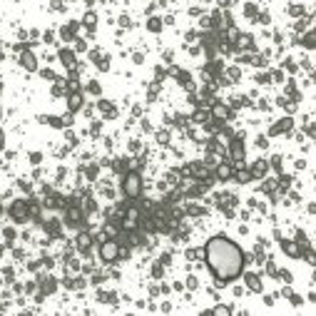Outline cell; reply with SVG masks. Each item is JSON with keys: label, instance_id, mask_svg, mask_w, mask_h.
I'll return each instance as SVG.
<instances>
[{"label": "cell", "instance_id": "cell-1", "mask_svg": "<svg viewBox=\"0 0 316 316\" xmlns=\"http://www.w3.org/2000/svg\"><path fill=\"white\" fill-rule=\"evenodd\" d=\"M207 266L219 281H232L244 272V252L227 237H212L205 246Z\"/></svg>", "mask_w": 316, "mask_h": 316}, {"label": "cell", "instance_id": "cell-2", "mask_svg": "<svg viewBox=\"0 0 316 316\" xmlns=\"http://www.w3.org/2000/svg\"><path fill=\"white\" fill-rule=\"evenodd\" d=\"M122 189H125V194L127 197H140L142 194V177L137 174V172H130L127 177H125V182H122Z\"/></svg>", "mask_w": 316, "mask_h": 316}, {"label": "cell", "instance_id": "cell-3", "mask_svg": "<svg viewBox=\"0 0 316 316\" xmlns=\"http://www.w3.org/2000/svg\"><path fill=\"white\" fill-rule=\"evenodd\" d=\"M100 257H102L105 261H115L117 257H120V244L112 242V239L110 242H105L102 246H100Z\"/></svg>", "mask_w": 316, "mask_h": 316}, {"label": "cell", "instance_id": "cell-4", "mask_svg": "<svg viewBox=\"0 0 316 316\" xmlns=\"http://www.w3.org/2000/svg\"><path fill=\"white\" fill-rule=\"evenodd\" d=\"M20 62H22V65H25V70H30V73H33V70H35V67H37L35 55H33V53H22V57H20Z\"/></svg>", "mask_w": 316, "mask_h": 316}, {"label": "cell", "instance_id": "cell-5", "mask_svg": "<svg viewBox=\"0 0 316 316\" xmlns=\"http://www.w3.org/2000/svg\"><path fill=\"white\" fill-rule=\"evenodd\" d=\"M246 281H249V286H252L254 291H259V281H257V277H254V274H249V277H246Z\"/></svg>", "mask_w": 316, "mask_h": 316}, {"label": "cell", "instance_id": "cell-6", "mask_svg": "<svg viewBox=\"0 0 316 316\" xmlns=\"http://www.w3.org/2000/svg\"><path fill=\"white\" fill-rule=\"evenodd\" d=\"M77 244H80V249H87V246H90V237H87V234H82V237L77 239Z\"/></svg>", "mask_w": 316, "mask_h": 316}, {"label": "cell", "instance_id": "cell-7", "mask_svg": "<svg viewBox=\"0 0 316 316\" xmlns=\"http://www.w3.org/2000/svg\"><path fill=\"white\" fill-rule=\"evenodd\" d=\"M217 174H219V177H222V179H227V177H229V174H232V169L227 167V165H222V167H219V172H217Z\"/></svg>", "mask_w": 316, "mask_h": 316}, {"label": "cell", "instance_id": "cell-8", "mask_svg": "<svg viewBox=\"0 0 316 316\" xmlns=\"http://www.w3.org/2000/svg\"><path fill=\"white\" fill-rule=\"evenodd\" d=\"M80 107V95H73L70 97V110H77Z\"/></svg>", "mask_w": 316, "mask_h": 316}]
</instances>
